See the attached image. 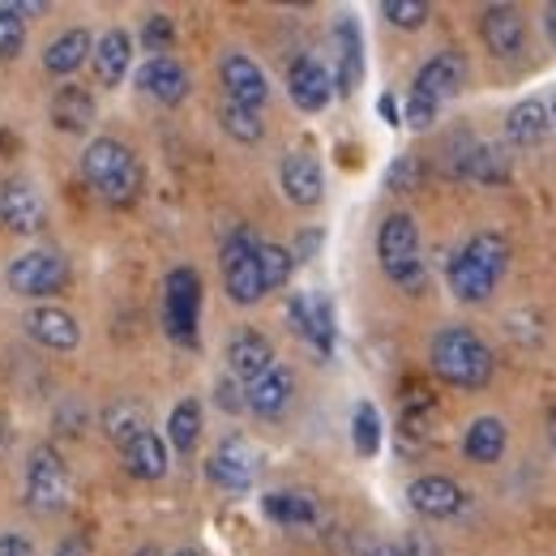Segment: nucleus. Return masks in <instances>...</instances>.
<instances>
[{
	"instance_id": "obj_40",
	"label": "nucleus",
	"mask_w": 556,
	"mask_h": 556,
	"mask_svg": "<svg viewBox=\"0 0 556 556\" xmlns=\"http://www.w3.org/2000/svg\"><path fill=\"white\" fill-rule=\"evenodd\" d=\"M419 180V163L416 159H399L394 167H390V176H386V185L394 189V193H407V189H416Z\"/></svg>"
},
{
	"instance_id": "obj_7",
	"label": "nucleus",
	"mask_w": 556,
	"mask_h": 556,
	"mask_svg": "<svg viewBox=\"0 0 556 556\" xmlns=\"http://www.w3.org/2000/svg\"><path fill=\"white\" fill-rule=\"evenodd\" d=\"M223 282H227V295L236 304H257L266 295V282H262V266H257V240L249 231H236L223 249Z\"/></svg>"
},
{
	"instance_id": "obj_27",
	"label": "nucleus",
	"mask_w": 556,
	"mask_h": 556,
	"mask_svg": "<svg viewBox=\"0 0 556 556\" xmlns=\"http://www.w3.org/2000/svg\"><path fill=\"white\" fill-rule=\"evenodd\" d=\"M463 450H467L471 463H496L505 454V424L496 416L476 419L467 428V437H463Z\"/></svg>"
},
{
	"instance_id": "obj_44",
	"label": "nucleus",
	"mask_w": 556,
	"mask_h": 556,
	"mask_svg": "<svg viewBox=\"0 0 556 556\" xmlns=\"http://www.w3.org/2000/svg\"><path fill=\"white\" fill-rule=\"evenodd\" d=\"M381 116H386V125H399V103H394L390 94L381 99Z\"/></svg>"
},
{
	"instance_id": "obj_14",
	"label": "nucleus",
	"mask_w": 556,
	"mask_h": 556,
	"mask_svg": "<svg viewBox=\"0 0 556 556\" xmlns=\"http://www.w3.org/2000/svg\"><path fill=\"white\" fill-rule=\"evenodd\" d=\"M407 501L412 509L424 514V518H454L467 501V492L454 484L450 476H419L416 484L407 488Z\"/></svg>"
},
{
	"instance_id": "obj_16",
	"label": "nucleus",
	"mask_w": 556,
	"mask_h": 556,
	"mask_svg": "<svg viewBox=\"0 0 556 556\" xmlns=\"http://www.w3.org/2000/svg\"><path fill=\"white\" fill-rule=\"evenodd\" d=\"M22 326H26V334H30L39 348H48V351H70V348H77V339H81V330H77L73 313L52 308V304L30 308V313L22 317Z\"/></svg>"
},
{
	"instance_id": "obj_37",
	"label": "nucleus",
	"mask_w": 556,
	"mask_h": 556,
	"mask_svg": "<svg viewBox=\"0 0 556 556\" xmlns=\"http://www.w3.org/2000/svg\"><path fill=\"white\" fill-rule=\"evenodd\" d=\"M108 432H112V441L129 445L138 432H146V419H141L138 407H121V412H112V416H108Z\"/></svg>"
},
{
	"instance_id": "obj_45",
	"label": "nucleus",
	"mask_w": 556,
	"mask_h": 556,
	"mask_svg": "<svg viewBox=\"0 0 556 556\" xmlns=\"http://www.w3.org/2000/svg\"><path fill=\"white\" fill-rule=\"evenodd\" d=\"M544 26H548V39L556 43V0L548 4V9H544Z\"/></svg>"
},
{
	"instance_id": "obj_36",
	"label": "nucleus",
	"mask_w": 556,
	"mask_h": 556,
	"mask_svg": "<svg viewBox=\"0 0 556 556\" xmlns=\"http://www.w3.org/2000/svg\"><path fill=\"white\" fill-rule=\"evenodd\" d=\"M381 13H386L394 26L416 30V26H424V17H428V4H424V0H386Z\"/></svg>"
},
{
	"instance_id": "obj_24",
	"label": "nucleus",
	"mask_w": 556,
	"mask_h": 556,
	"mask_svg": "<svg viewBox=\"0 0 556 556\" xmlns=\"http://www.w3.org/2000/svg\"><path fill=\"white\" fill-rule=\"evenodd\" d=\"M548 129H553V121H548V108L540 99H522L505 116V138L514 141V146H540V141L548 138Z\"/></svg>"
},
{
	"instance_id": "obj_25",
	"label": "nucleus",
	"mask_w": 556,
	"mask_h": 556,
	"mask_svg": "<svg viewBox=\"0 0 556 556\" xmlns=\"http://www.w3.org/2000/svg\"><path fill=\"white\" fill-rule=\"evenodd\" d=\"M94 121V99L86 86H61L52 99V125L65 134H81Z\"/></svg>"
},
{
	"instance_id": "obj_32",
	"label": "nucleus",
	"mask_w": 556,
	"mask_h": 556,
	"mask_svg": "<svg viewBox=\"0 0 556 556\" xmlns=\"http://www.w3.org/2000/svg\"><path fill=\"white\" fill-rule=\"evenodd\" d=\"M257 266H262V282H266V291H278V287L291 278L295 257H291L282 244H257Z\"/></svg>"
},
{
	"instance_id": "obj_34",
	"label": "nucleus",
	"mask_w": 556,
	"mask_h": 556,
	"mask_svg": "<svg viewBox=\"0 0 556 556\" xmlns=\"http://www.w3.org/2000/svg\"><path fill=\"white\" fill-rule=\"evenodd\" d=\"M223 129L231 134L236 141H244V146H253V141H262V121H257V112H249V108H236V103H227L223 112Z\"/></svg>"
},
{
	"instance_id": "obj_12",
	"label": "nucleus",
	"mask_w": 556,
	"mask_h": 556,
	"mask_svg": "<svg viewBox=\"0 0 556 556\" xmlns=\"http://www.w3.org/2000/svg\"><path fill=\"white\" fill-rule=\"evenodd\" d=\"M278 180H282L287 202H295V206H317V202H321V193H326L321 163H317L313 154H304V150H295V154H287V159H282Z\"/></svg>"
},
{
	"instance_id": "obj_38",
	"label": "nucleus",
	"mask_w": 556,
	"mask_h": 556,
	"mask_svg": "<svg viewBox=\"0 0 556 556\" xmlns=\"http://www.w3.org/2000/svg\"><path fill=\"white\" fill-rule=\"evenodd\" d=\"M141 43H146V52H167V48H172V22H167L163 13L146 17V26H141Z\"/></svg>"
},
{
	"instance_id": "obj_10",
	"label": "nucleus",
	"mask_w": 556,
	"mask_h": 556,
	"mask_svg": "<svg viewBox=\"0 0 556 556\" xmlns=\"http://www.w3.org/2000/svg\"><path fill=\"white\" fill-rule=\"evenodd\" d=\"M223 90H227V103H236V108H249V112H257L266 99H270V86H266V73L257 70L249 56H240V52H231V56H223Z\"/></svg>"
},
{
	"instance_id": "obj_17",
	"label": "nucleus",
	"mask_w": 556,
	"mask_h": 556,
	"mask_svg": "<svg viewBox=\"0 0 556 556\" xmlns=\"http://www.w3.org/2000/svg\"><path fill=\"white\" fill-rule=\"evenodd\" d=\"M291 394H295L291 372L275 364V368H266L262 377H253V381H249V390H244V407H249L253 416L275 419V416H282V412H287Z\"/></svg>"
},
{
	"instance_id": "obj_42",
	"label": "nucleus",
	"mask_w": 556,
	"mask_h": 556,
	"mask_svg": "<svg viewBox=\"0 0 556 556\" xmlns=\"http://www.w3.org/2000/svg\"><path fill=\"white\" fill-rule=\"evenodd\" d=\"M218 407H227V412H240L244 407V399H240V390L231 381H218Z\"/></svg>"
},
{
	"instance_id": "obj_35",
	"label": "nucleus",
	"mask_w": 556,
	"mask_h": 556,
	"mask_svg": "<svg viewBox=\"0 0 556 556\" xmlns=\"http://www.w3.org/2000/svg\"><path fill=\"white\" fill-rule=\"evenodd\" d=\"M26 43V17L17 13V4H0V56H17Z\"/></svg>"
},
{
	"instance_id": "obj_47",
	"label": "nucleus",
	"mask_w": 556,
	"mask_h": 556,
	"mask_svg": "<svg viewBox=\"0 0 556 556\" xmlns=\"http://www.w3.org/2000/svg\"><path fill=\"white\" fill-rule=\"evenodd\" d=\"M134 556H159V548H141V553H134Z\"/></svg>"
},
{
	"instance_id": "obj_46",
	"label": "nucleus",
	"mask_w": 556,
	"mask_h": 556,
	"mask_svg": "<svg viewBox=\"0 0 556 556\" xmlns=\"http://www.w3.org/2000/svg\"><path fill=\"white\" fill-rule=\"evenodd\" d=\"M176 556H202V553H198V548H180Z\"/></svg>"
},
{
	"instance_id": "obj_48",
	"label": "nucleus",
	"mask_w": 556,
	"mask_h": 556,
	"mask_svg": "<svg viewBox=\"0 0 556 556\" xmlns=\"http://www.w3.org/2000/svg\"><path fill=\"white\" fill-rule=\"evenodd\" d=\"M548 121L556 125V94H553V108H548Z\"/></svg>"
},
{
	"instance_id": "obj_22",
	"label": "nucleus",
	"mask_w": 556,
	"mask_h": 556,
	"mask_svg": "<svg viewBox=\"0 0 556 556\" xmlns=\"http://www.w3.org/2000/svg\"><path fill=\"white\" fill-rule=\"evenodd\" d=\"M90 61H94L99 86H121V77L129 73V61H134V39H129L125 30H108V35L94 43Z\"/></svg>"
},
{
	"instance_id": "obj_29",
	"label": "nucleus",
	"mask_w": 556,
	"mask_h": 556,
	"mask_svg": "<svg viewBox=\"0 0 556 556\" xmlns=\"http://www.w3.org/2000/svg\"><path fill=\"white\" fill-rule=\"evenodd\" d=\"M262 509H266V518H275L282 527H308L317 518V505L308 492H270L262 501Z\"/></svg>"
},
{
	"instance_id": "obj_6",
	"label": "nucleus",
	"mask_w": 556,
	"mask_h": 556,
	"mask_svg": "<svg viewBox=\"0 0 556 556\" xmlns=\"http://www.w3.org/2000/svg\"><path fill=\"white\" fill-rule=\"evenodd\" d=\"M202 313V278L193 270H172L163 282V321L176 343H193Z\"/></svg>"
},
{
	"instance_id": "obj_41",
	"label": "nucleus",
	"mask_w": 556,
	"mask_h": 556,
	"mask_svg": "<svg viewBox=\"0 0 556 556\" xmlns=\"http://www.w3.org/2000/svg\"><path fill=\"white\" fill-rule=\"evenodd\" d=\"M0 556H35V548H30V540H26V535L9 531V535H0Z\"/></svg>"
},
{
	"instance_id": "obj_26",
	"label": "nucleus",
	"mask_w": 556,
	"mask_h": 556,
	"mask_svg": "<svg viewBox=\"0 0 556 556\" xmlns=\"http://www.w3.org/2000/svg\"><path fill=\"white\" fill-rule=\"evenodd\" d=\"M90 52H94V39H90L86 30H65V35L43 52V70L56 73V77H65V73L81 70Z\"/></svg>"
},
{
	"instance_id": "obj_39",
	"label": "nucleus",
	"mask_w": 556,
	"mask_h": 556,
	"mask_svg": "<svg viewBox=\"0 0 556 556\" xmlns=\"http://www.w3.org/2000/svg\"><path fill=\"white\" fill-rule=\"evenodd\" d=\"M403 121H407L412 129H428V125L437 121V103L412 90V94H407V112H403ZM403 121H399V125H403Z\"/></svg>"
},
{
	"instance_id": "obj_33",
	"label": "nucleus",
	"mask_w": 556,
	"mask_h": 556,
	"mask_svg": "<svg viewBox=\"0 0 556 556\" xmlns=\"http://www.w3.org/2000/svg\"><path fill=\"white\" fill-rule=\"evenodd\" d=\"M463 172L492 185V180H505V176H509V163H505V154H501V150L480 146V150H471V154H467V167H463Z\"/></svg>"
},
{
	"instance_id": "obj_3",
	"label": "nucleus",
	"mask_w": 556,
	"mask_h": 556,
	"mask_svg": "<svg viewBox=\"0 0 556 556\" xmlns=\"http://www.w3.org/2000/svg\"><path fill=\"white\" fill-rule=\"evenodd\" d=\"M81 172L90 180V189L99 198H108L112 206L134 202L141 189V163L134 159V150L116 138H94L81 154Z\"/></svg>"
},
{
	"instance_id": "obj_49",
	"label": "nucleus",
	"mask_w": 556,
	"mask_h": 556,
	"mask_svg": "<svg viewBox=\"0 0 556 556\" xmlns=\"http://www.w3.org/2000/svg\"><path fill=\"white\" fill-rule=\"evenodd\" d=\"M553 441H556V412H553Z\"/></svg>"
},
{
	"instance_id": "obj_28",
	"label": "nucleus",
	"mask_w": 556,
	"mask_h": 556,
	"mask_svg": "<svg viewBox=\"0 0 556 556\" xmlns=\"http://www.w3.org/2000/svg\"><path fill=\"white\" fill-rule=\"evenodd\" d=\"M334 39H339V90L351 94L355 86H359V77H364V56H359V30H355V22L343 17L339 26H334Z\"/></svg>"
},
{
	"instance_id": "obj_43",
	"label": "nucleus",
	"mask_w": 556,
	"mask_h": 556,
	"mask_svg": "<svg viewBox=\"0 0 556 556\" xmlns=\"http://www.w3.org/2000/svg\"><path fill=\"white\" fill-rule=\"evenodd\" d=\"M56 556H90V548H86V540H65L56 548Z\"/></svg>"
},
{
	"instance_id": "obj_20",
	"label": "nucleus",
	"mask_w": 556,
	"mask_h": 556,
	"mask_svg": "<svg viewBox=\"0 0 556 556\" xmlns=\"http://www.w3.org/2000/svg\"><path fill=\"white\" fill-rule=\"evenodd\" d=\"M138 86L159 103H180L189 94V73L180 70L172 56H150L138 73Z\"/></svg>"
},
{
	"instance_id": "obj_5",
	"label": "nucleus",
	"mask_w": 556,
	"mask_h": 556,
	"mask_svg": "<svg viewBox=\"0 0 556 556\" xmlns=\"http://www.w3.org/2000/svg\"><path fill=\"white\" fill-rule=\"evenodd\" d=\"M70 501V467L56 450H35L26 463V505L35 514H56Z\"/></svg>"
},
{
	"instance_id": "obj_8",
	"label": "nucleus",
	"mask_w": 556,
	"mask_h": 556,
	"mask_svg": "<svg viewBox=\"0 0 556 556\" xmlns=\"http://www.w3.org/2000/svg\"><path fill=\"white\" fill-rule=\"evenodd\" d=\"M4 278H9V287L17 295H52V291L65 287L70 266H65V257L56 249H35V253H22Z\"/></svg>"
},
{
	"instance_id": "obj_13",
	"label": "nucleus",
	"mask_w": 556,
	"mask_h": 556,
	"mask_svg": "<svg viewBox=\"0 0 556 556\" xmlns=\"http://www.w3.org/2000/svg\"><path fill=\"white\" fill-rule=\"evenodd\" d=\"M287 313H291L295 334H304L321 355L334 351V313H330V300H321V295H295Z\"/></svg>"
},
{
	"instance_id": "obj_9",
	"label": "nucleus",
	"mask_w": 556,
	"mask_h": 556,
	"mask_svg": "<svg viewBox=\"0 0 556 556\" xmlns=\"http://www.w3.org/2000/svg\"><path fill=\"white\" fill-rule=\"evenodd\" d=\"M257 476V454L244 437H227L214 454H210V480L227 492H244Z\"/></svg>"
},
{
	"instance_id": "obj_2",
	"label": "nucleus",
	"mask_w": 556,
	"mask_h": 556,
	"mask_svg": "<svg viewBox=\"0 0 556 556\" xmlns=\"http://www.w3.org/2000/svg\"><path fill=\"white\" fill-rule=\"evenodd\" d=\"M432 372L458 390H484L492 381V351L480 334L450 326L432 339Z\"/></svg>"
},
{
	"instance_id": "obj_4",
	"label": "nucleus",
	"mask_w": 556,
	"mask_h": 556,
	"mask_svg": "<svg viewBox=\"0 0 556 556\" xmlns=\"http://www.w3.org/2000/svg\"><path fill=\"white\" fill-rule=\"evenodd\" d=\"M377 253H381V266L386 275L394 278L399 287L419 291L424 287V262H419V231L412 214H390L381 223V236H377Z\"/></svg>"
},
{
	"instance_id": "obj_19",
	"label": "nucleus",
	"mask_w": 556,
	"mask_h": 556,
	"mask_svg": "<svg viewBox=\"0 0 556 556\" xmlns=\"http://www.w3.org/2000/svg\"><path fill=\"white\" fill-rule=\"evenodd\" d=\"M0 218H4L9 231L35 236V231L43 227V202H39V193H35L30 185L13 180V185L0 189Z\"/></svg>"
},
{
	"instance_id": "obj_15",
	"label": "nucleus",
	"mask_w": 556,
	"mask_h": 556,
	"mask_svg": "<svg viewBox=\"0 0 556 556\" xmlns=\"http://www.w3.org/2000/svg\"><path fill=\"white\" fill-rule=\"evenodd\" d=\"M463 81H467V61H463L458 52H441V56H432V61L416 73V94L432 99V103L441 108L445 99H454V94L463 90Z\"/></svg>"
},
{
	"instance_id": "obj_23",
	"label": "nucleus",
	"mask_w": 556,
	"mask_h": 556,
	"mask_svg": "<svg viewBox=\"0 0 556 556\" xmlns=\"http://www.w3.org/2000/svg\"><path fill=\"white\" fill-rule=\"evenodd\" d=\"M121 454H125V471L138 476V480H163L167 476V445L150 428L138 432L129 445H121Z\"/></svg>"
},
{
	"instance_id": "obj_30",
	"label": "nucleus",
	"mask_w": 556,
	"mask_h": 556,
	"mask_svg": "<svg viewBox=\"0 0 556 556\" xmlns=\"http://www.w3.org/2000/svg\"><path fill=\"white\" fill-rule=\"evenodd\" d=\"M198 437H202V403L198 399H185V403H176V412L167 419V441L180 454H189L198 445Z\"/></svg>"
},
{
	"instance_id": "obj_18",
	"label": "nucleus",
	"mask_w": 556,
	"mask_h": 556,
	"mask_svg": "<svg viewBox=\"0 0 556 556\" xmlns=\"http://www.w3.org/2000/svg\"><path fill=\"white\" fill-rule=\"evenodd\" d=\"M480 35H484L492 56H514L527 43V22H522V13L514 4H492L484 13V22H480Z\"/></svg>"
},
{
	"instance_id": "obj_31",
	"label": "nucleus",
	"mask_w": 556,
	"mask_h": 556,
	"mask_svg": "<svg viewBox=\"0 0 556 556\" xmlns=\"http://www.w3.org/2000/svg\"><path fill=\"white\" fill-rule=\"evenodd\" d=\"M351 441H355V454L372 458L381 450V416L372 403H359L355 416H351Z\"/></svg>"
},
{
	"instance_id": "obj_21",
	"label": "nucleus",
	"mask_w": 556,
	"mask_h": 556,
	"mask_svg": "<svg viewBox=\"0 0 556 556\" xmlns=\"http://www.w3.org/2000/svg\"><path fill=\"white\" fill-rule=\"evenodd\" d=\"M227 364H231L236 377L253 381V377H262L266 368H275V348H270V339H262L257 330H244V334H236V339L227 343Z\"/></svg>"
},
{
	"instance_id": "obj_11",
	"label": "nucleus",
	"mask_w": 556,
	"mask_h": 556,
	"mask_svg": "<svg viewBox=\"0 0 556 556\" xmlns=\"http://www.w3.org/2000/svg\"><path fill=\"white\" fill-rule=\"evenodd\" d=\"M287 90H291V103H295L300 112H321V108L330 103V94H334V81H330V73H326L321 61L300 56V61L287 70Z\"/></svg>"
},
{
	"instance_id": "obj_1",
	"label": "nucleus",
	"mask_w": 556,
	"mask_h": 556,
	"mask_svg": "<svg viewBox=\"0 0 556 556\" xmlns=\"http://www.w3.org/2000/svg\"><path fill=\"white\" fill-rule=\"evenodd\" d=\"M509 266V244L496 231H480L476 240H467V249L450 262V291L467 304H480L496 291V282Z\"/></svg>"
}]
</instances>
